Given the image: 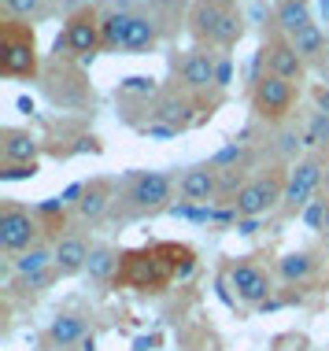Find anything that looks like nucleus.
Listing matches in <instances>:
<instances>
[{"instance_id": "nucleus-20", "label": "nucleus", "mask_w": 329, "mask_h": 351, "mask_svg": "<svg viewBox=\"0 0 329 351\" xmlns=\"http://www.w3.org/2000/svg\"><path fill=\"white\" fill-rule=\"evenodd\" d=\"M111 204H115V196H111V182L108 178H97V182H89L86 185V196L78 200V218L82 222H100L108 211H111Z\"/></svg>"}, {"instance_id": "nucleus-6", "label": "nucleus", "mask_w": 329, "mask_h": 351, "mask_svg": "<svg viewBox=\"0 0 329 351\" xmlns=\"http://www.w3.org/2000/svg\"><path fill=\"white\" fill-rule=\"evenodd\" d=\"M219 56L222 52H211V49H189L182 56H171V67H174V82L182 89H189L193 97H204V100H222L219 85H215V71H219Z\"/></svg>"}, {"instance_id": "nucleus-47", "label": "nucleus", "mask_w": 329, "mask_h": 351, "mask_svg": "<svg viewBox=\"0 0 329 351\" xmlns=\"http://www.w3.org/2000/svg\"><path fill=\"white\" fill-rule=\"evenodd\" d=\"M326 67H329V52H326V63H322V71H326Z\"/></svg>"}, {"instance_id": "nucleus-40", "label": "nucleus", "mask_w": 329, "mask_h": 351, "mask_svg": "<svg viewBox=\"0 0 329 351\" xmlns=\"http://www.w3.org/2000/svg\"><path fill=\"white\" fill-rule=\"evenodd\" d=\"M156 348V337H137L134 340V351H152Z\"/></svg>"}, {"instance_id": "nucleus-19", "label": "nucleus", "mask_w": 329, "mask_h": 351, "mask_svg": "<svg viewBox=\"0 0 329 351\" xmlns=\"http://www.w3.org/2000/svg\"><path fill=\"white\" fill-rule=\"evenodd\" d=\"M141 8H145L148 15L159 23V30L163 37H174L182 30V23H189V0H141Z\"/></svg>"}, {"instance_id": "nucleus-34", "label": "nucleus", "mask_w": 329, "mask_h": 351, "mask_svg": "<svg viewBox=\"0 0 329 351\" xmlns=\"http://www.w3.org/2000/svg\"><path fill=\"white\" fill-rule=\"evenodd\" d=\"M82 152H93V156H97V152H100V141L93 137V134H82V137H74V145L63 152V156H82Z\"/></svg>"}, {"instance_id": "nucleus-27", "label": "nucleus", "mask_w": 329, "mask_h": 351, "mask_svg": "<svg viewBox=\"0 0 329 351\" xmlns=\"http://www.w3.org/2000/svg\"><path fill=\"white\" fill-rule=\"evenodd\" d=\"M270 148H274V156H278V159H285V163H289V159H296V156H300V148H304V130H296L293 122L278 126L274 145H270Z\"/></svg>"}, {"instance_id": "nucleus-33", "label": "nucleus", "mask_w": 329, "mask_h": 351, "mask_svg": "<svg viewBox=\"0 0 329 351\" xmlns=\"http://www.w3.org/2000/svg\"><path fill=\"white\" fill-rule=\"evenodd\" d=\"M304 222L311 226V230H322L326 226V200H311L304 207Z\"/></svg>"}, {"instance_id": "nucleus-10", "label": "nucleus", "mask_w": 329, "mask_h": 351, "mask_svg": "<svg viewBox=\"0 0 329 351\" xmlns=\"http://www.w3.org/2000/svg\"><path fill=\"white\" fill-rule=\"evenodd\" d=\"M285 185H289V178L281 174V170H270V174H256V178H252V182L237 193L233 207H237V215H241V218H263L267 211L281 207V200H285Z\"/></svg>"}, {"instance_id": "nucleus-41", "label": "nucleus", "mask_w": 329, "mask_h": 351, "mask_svg": "<svg viewBox=\"0 0 329 351\" xmlns=\"http://www.w3.org/2000/svg\"><path fill=\"white\" fill-rule=\"evenodd\" d=\"M19 111H26V115H30V111H34V100H30V97H19Z\"/></svg>"}, {"instance_id": "nucleus-3", "label": "nucleus", "mask_w": 329, "mask_h": 351, "mask_svg": "<svg viewBox=\"0 0 329 351\" xmlns=\"http://www.w3.org/2000/svg\"><path fill=\"white\" fill-rule=\"evenodd\" d=\"M171 248H174V244H156V248H141V252L122 255L119 278L126 281L130 289H137V292H159L167 281H174L178 259L189 252V248H178L174 259H167V255H171Z\"/></svg>"}, {"instance_id": "nucleus-21", "label": "nucleus", "mask_w": 329, "mask_h": 351, "mask_svg": "<svg viewBox=\"0 0 329 351\" xmlns=\"http://www.w3.org/2000/svg\"><path fill=\"white\" fill-rule=\"evenodd\" d=\"M274 26H278V34H285V37L315 26L311 4H307V0H278L274 4Z\"/></svg>"}, {"instance_id": "nucleus-14", "label": "nucleus", "mask_w": 329, "mask_h": 351, "mask_svg": "<svg viewBox=\"0 0 329 351\" xmlns=\"http://www.w3.org/2000/svg\"><path fill=\"white\" fill-rule=\"evenodd\" d=\"M163 41H167V37H163V30H159V23L137 4V12L130 15V26H126L122 56H148V52H156Z\"/></svg>"}, {"instance_id": "nucleus-46", "label": "nucleus", "mask_w": 329, "mask_h": 351, "mask_svg": "<svg viewBox=\"0 0 329 351\" xmlns=\"http://www.w3.org/2000/svg\"><path fill=\"white\" fill-rule=\"evenodd\" d=\"M326 259H329V237H326Z\"/></svg>"}, {"instance_id": "nucleus-32", "label": "nucleus", "mask_w": 329, "mask_h": 351, "mask_svg": "<svg viewBox=\"0 0 329 351\" xmlns=\"http://www.w3.org/2000/svg\"><path fill=\"white\" fill-rule=\"evenodd\" d=\"M215 85H219V93H226L233 85V60H230V52H222L219 56V71H215Z\"/></svg>"}, {"instance_id": "nucleus-39", "label": "nucleus", "mask_w": 329, "mask_h": 351, "mask_svg": "<svg viewBox=\"0 0 329 351\" xmlns=\"http://www.w3.org/2000/svg\"><path fill=\"white\" fill-rule=\"evenodd\" d=\"M315 104H318V111H326V115H329V89H326V85H318V89H315Z\"/></svg>"}, {"instance_id": "nucleus-44", "label": "nucleus", "mask_w": 329, "mask_h": 351, "mask_svg": "<svg viewBox=\"0 0 329 351\" xmlns=\"http://www.w3.org/2000/svg\"><path fill=\"white\" fill-rule=\"evenodd\" d=\"M322 185H326V193H329V156H326V182Z\"/></svg>"}, {"instance_id": "nucleus-2", "label": "nucleus", "mask_w": 329, "mask_h": 351, "mask_svg": "<svg viewBox=\"0 0 329 351\" xmlns=\"http://www.w3.org/2000/svg\"><path fill=\"white\" fill-rule=\"evenodd\" d=\"M0 74L15 82L41 78V56H37V34L30 23L4 19L0 23Z\"/></svg>"}, {"instance_id": "nucleus-12", "label": "nucleus", "mask_w": 329, "mask_h": 351, "mask_svg": "<svg viewBox=\"0 0 329 351\" xmlns=\"http://www.w3.org/2000/svg\"><path fill=\"white\" fill-rule=\"evenodd\" d=\"M67 37H71V56L89 63L97 52H104V37H100V12L97 8H74L67 15Z\"/></svg>"}, {"instance_id": "nucleus-1", "label": "nucleus", "mask_w": 329, "mask_h": 351, "mask_svg": "<svg viewBox=\"0 0 329 351\" xmlns=\"http://www.w3.org/2000/svg\"><path fill=\"white\" fill-rule=\"evenodd\" d=\"M189 34L196 45L208 49H237L244 37V15L233 0H193L189 8Z\"/></svg>"}, {"instance_id": "nucleus-23", "label": "nucleus", "mask_w": 329, "mask_h": 351, "mask_svg": "<svg viewBox=\"0 0 329 351\" xmlns=\"http://www.w3.org/2000/svg\"><path fill=\"white\" fill-rule=\"evenodd\" d=\"M122 270V255L111 248V244H93V252H89V263H86V274H89V281H97V285H108L115 274Z\"/></svg>"}, {"instance_id": "nucleus-30", "label": "nucleus", "mask_w": 329, "mask_h": 351, "mask_svg": "<svg viewBox=\"0 0 329 351\" xmlns=\"http://www.w3.org/2000/svg\"><path fill=\"white\" fill-rule=\"evenodd\" d=\"M56 278H60V274H56V267H52V270H41V274H26V278H15L12 289L19 292V296H30V292H45Z\"/></svg>"}, {"instance_id": "nucleus-5", "label": "nucleus", "mask_w": 329, "mask_h": 351, "mask_svg": "<svg viewBox=\"0 0 329 351\" xmlns=\"http://www.w3.org/2000/svg\"><path fill=\"white\" fill-rule=\"evenodd\" d=\"M222 100H204V97H193L189 89H182V85H167V89H159V97L152 104V122L159 126H171V130H189L196 126L204 115H211V108H219Z\"/></svg>"}, {"instance_id": "nucleus-4", "label": "nucleus", "mask_w": 329, "mask_h": 351, "mask_svg": "<svg viewBox=\"0 0 329 351\" xmlns=\"http://www.w3.org/2000/svg\"><path fill=\"white\" fill-rule=\"evenodd\" d=\"M171 196H174V174H167V170H141V174L126 178V193L119 196V211L122 218L167 211Z\"/></svg>"}, {"instance_id": "nucleus-24", "label": "nucleus", "mask_w": 329, "mask_h": 351, "mask_svg": "<svg viewBox=\"0 0 329 351\" xmlns=\"http://www.w3.org/2000/svg\"><path fill=\"white\" fill-rule=\"evenodd\" d=\"M289 41H293V49L300 52V60H304V63H326L329 37H326V30L318 23L307 26V30H300V34H293Z\"/></svg>"}, {"instance_id": "nucleus-36", "label": "nucleus", "mask_w": 329, "mask_h": 351, "mask_svg": "<svg viewBox=\"0 0 329 351\" xmlns=\"http://www.w3.org/2000/svg\"><path fill=\"white\" fill-rule=\"evenodd\" d=\"M82 196H86V182H74V185H67L60 193V200H63V207H78Z\"/></svg>"}, {"instance_id": "nucleus-43", "label": "nucleus", "mask_w": 329, "mask_h": 351, "mask_svg": "<svg viewBox=\"0 0 329 351\" xmlns=\"http://www.w3.org/2000/svg\"><path fill=\"white\" fill-rule=\"evenodd\" d=\"M322 233L329 237V200H326V226H322Z\"/></svg>"}, {"instance_id": "nucleus-26", "label": "nucleus", "mask_w": 329, "mask_h": 351, "mask_svg": "<svg viewBox=\"0 0 329 351\" xmlns=\"http://www.w3.org/2000/svg\"><path fill=\"white\" fill-rule=\"evenodd\" d=\"M248 163L244 167H230V170H219V204L222 207H233V200H237V193L244 185H248Z\"/></svg>"}, {"instance_id": "nucleus-25", "label": "nucleus", "mask_w": 329, "mask_h": 351, "mask_svg": "<svg viewBox=\"0 0 329 351\" xmlns=\"http://www.w3.org/2000/svg\"><path fill=\"white\" fill-rule=\"evenodd\" d=\"M56 267V248L52 244H34L30 252H23V255H15L12 259V274L15 278H26V274H41V270H52Z\"/></svg>"}, {"instance_id": "nucleus-7", "label": "nucleus", "mask_w": 329, "mask_h": 351, "mask_svg": "<svg viewBox=\"0 0 329 351\" xmlns=\"http://www.w3.org/2000/svg\"><path fill=\"white\" fill-rule=\"evenodd\" d=\"M41 218H37L30 207L15 204V200H4L0 204V252L4 255H23L30 252L34 244H41Z\"/></svg>"}, {"instance_id": "nucleus-18", "label": "nucleus", "mask_w": 329, "mask_h": 351, "mask_svg": "<svg viewBox=\"0 0 329 351\" xmlns=\"http://www.w3.org/2000/svg\"><path fill=\"white\" fill-rule=\"evenodd\" d=\"M86 337H89V322L82 318V315H74V311H67V315H56L52 326H49V333H45L49 348H60V351L82 344Z\"/></svg>"}, {"instance_id": "nucleus-42", "label": "nucleus", "mask_w": 329, "mask_h": 351, "mask_svg": "<svg viewBox=\"0 0 329 351\" xmlns=\"http://www.w3.org/2000/svg\"><path fill=\"white\" fill-rule=\"evenodd\" d=\"M82 351H97V340H93V333H89L86 340H82Z\"/></svg>"}, {"instance_id": "nucleus-29", "label": "nucleus", "mask_w": 329, "mask_h": 351, "mask_svg": "<svg viewBox=\"0 0 329 351\" xmlns=\"http://www.w3.org/2000/svg\"><path fill=\"white\" fill-rule=\"evenodd\" d=\"M208 163H211L215 170L244 167V163H252V152H248V145H244V141H230L226 148H219V152H215V156L208 159Z\"/></svg>"}, {"instance_id": "nucleus-13", "label": "nucleus", "mask_w": 329, "mask_h": 351, "mask_svg": "<svg viewBox=\"0 0 329 351\" xmlns=\"http://www.w3.org/2000/svg\"><path fill=\"white\" fill-rule=\"evenodd\" d=\"M178 196L185 204H211L219 200V170L211 163H196L185 167L182 178H178Z\"/></svg>"}, {"instance_id": "nucleus-22", "label": "nucleus", "mask_w": 329, "mask_h": 351, "mask_svg": "<svg viewBox=\"0 0 329 351\" xmlns=\"http://www.w3.org/2000/svg\"><path fill=\"white\" fill-rule=\"evenodd\" d=\"M315 270H318V259L311 252H285L278 259V278L285 281V285H304V281H311L315 278Z\"/></svg>"}, {"instance_id": "nucleus-48", "label": "nucleus", "mask_w": 329, "mask_h": 351, "mask_svg": "<svg viewBox=\"0 0 329 351\" xmlns=\"http://www.w3.org/2000/svg\"><path fill=\"white\" fill-rule=\"evenodd\" d=\"M304 351H307V348H304Z\"/></svg>"}, {"instance_id": "nucleus-15", "label": "nucleus", "mask_w": 329, "mask_h": 351, "mask_svg": "<svg viewBox=\"0 0 329 351\" xmlns=\"http://www.w3.org/2000/svg\"><path fill=\"white\" fill-rule=\"evenodd\" d=\"M267 71L278 74V78H285V82H293V85L304 82L307 63L300 60V52L293 49V41H289L285 34L267 37Z\"/></svg>"}, {"instance_id": "nucleus-9", "label": "nucleus", "mask_w": 329, "mask_h": 351, "mask_svg": "<svg viewBox=\"0 0 329 351\" xmlns=\"http://www.w3.org/2000/svg\"><path fill=\"white\" fill-rule=\"evenodd\" d=\"M248 97H252V111H256L259 122H267V126H285L289 115H293L296 85L267 71V74H263V82L248 93Z\"/></svg>"}, {"instance_id": "nucleus-37", "label": "nucleus", "mask_w": 329, "mask_h": 351, "mask_svg": "<svg viewBox=\"0 0 329 351\" xmlns=\"http://www.w3.org/2000/svg\"><path fill=\"white\" fill-rule=\"evenodd\" d=\"M193 270H196V255H193V252H185V255H182V263L174 267V281H185Z\"/></svg>"}, {"instance_id": "nucleus-45", "label": "nucleus", "mask_w": 329, "mask_h": 351, "mask_svg": "<svg viewBox=\"0 0 329 351\" xmlns=\"http://www.w3.org/2000/svg\"><path fill=\"white\" fill-rule=\"evenodd\" d=\"M82 4H86V8H93V4H97V0H82Z\"/></svg>"}, {"instance_id": "nucleus-8", "label": "nucleus", "mask_w": 329, "mask_h": 351, "mask_svg": "<svg viewBox=\"0 0 329 351\" xmlns=\"http://www.w3.org/2000/svg\"><path fill=\"white\" fill-rule=\"evenodd\" d=\"M326 182V156L322 152H307L304 159H296L293 174L285 185V200H281V215H304V207L315 200V193Z\"/></svg>"}, {"instance_id": "nucleus-17", "label": "nucleus", "mask_w": 329, "mask_h": 351, "mask_svg": "<svg viewBox=\"0 0 329 351\" xmlns=\"http://www.w3.org/2000/svg\"><path fill=\"white\" fill-rule=\"evenodd\" d=\"M37 152H41V141L30 130H19V126L0 130V159L4 163H37Z\"/></svg>"}, {"instance_id": "nucleus-38", "label": "nucleus", "mask_w": 329, "mask_h": 351, "mask_svg": "<svg viewBox=\"0 0 329 351\" xmlns=\"http://www.w3.org/2000/svg\"><path fill=\"white\" fill-rule=\"evenodd\" d=\"M233 230H237L241 237H252V233H256V230H259V218H241V222H237V226H233Z\"/></svg>"}, {"instance_id": "nucleus-28", "label": "nucleus", "mask_w": 329, "mask_h": 351, "mask_svg": "<svg viewBox=\"0 0 329 351\" xmlns=\"http://www.w3.org/2000/svg\"><path fill=\"white\" fill-rule=\"evenodd\" d=\"M304 148H311V152H326V148H329V115H326V111L315 108L311 115H307Z\"/></svg>"}, {"instance_id": "nucleus-16", "label": "nucleus", "mask_w": 329, "mask_h": 351, "mask_svg": "<svg viewBox=\"0 0 329 351\" xmlns=\"http://www.w3.org/2000/svg\"><path fill=\"white\" fill-rule=\"evenodd\" d=\"M52 248H56V274H60V278L86 274V263H89L93 244H89L82 233H63L60 241L52 244Z\"/></svg>"}, {"instance_id": "nucleus-35", "label": "nucleus", "mask_w": 329, "mask_h": 351, "mask_svg": "<svg viewBox=\"0 0 329 351\" xmlns=\"http://www.w3.org/2000/svg\"><path fill=\"white\" fill-rule=\"evenodd\" d=\"M148 141H171V137H178V130H171V126H159V122H145V130H141Z\"/></svg>"}, {"instance_id": "nucleus-31", "label": "nucleus", "mask_w": 329, "mask_h": 351, "mask_svg": "<svg viewBox=\"0 0 329 351\" xmlns=\"http://www.w3.org/2000/svg\"><path fill=\"white\" fill-rule=\"evenodd\" d=\"M37 163H4V170H0V182H30V178H37Z\"/></svg>"}, {"instance_id": "nucleus-11", "label": "nucleus", "mask_w": 329, "mask_h": 351, "mask_svg": "<svg viewBox=\"0 0 329 351\" xmlns=\"http://www.w3.org/2000/svg\"><path fill=\"white\" fill-rule=\"evenodd\" d=\"M226 281H230L233 296L241 303H248V307H263V303L270 300V274L259 267L256 259H237L230 270H226Z\"/></svg>"}]
</instances>
